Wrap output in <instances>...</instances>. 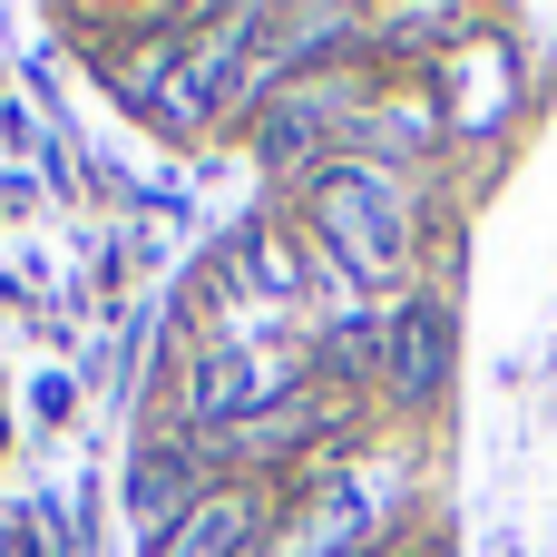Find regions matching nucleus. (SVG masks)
<instances>
[{
  "label": "nucleus",
  "instance_id": "20e7f679",
  "mask_svg": "<svg viewBox=\"0 0 557 557\" xmlns=\"http://www.w3.org/2000/svg\"><path fill=\"white\" fill-rule=\"evenodd\" d=\"M255 274H264V294H294V255L274 235H255Z\"/></svg>",
  "mask_w": 557,
  "mask_h": 557
},
{
  "label": "nucleus",
  "instance_id": "f03ea898",
  "mask_svg": "<svg viewBox=\"0 0 557 557\" xmlns=\"http://www.w3.org/2000/svg\"><path fill=\"white\" fill-rule=\"evenodd\" d=\"M245 539H255V499L245 490H206V499H186V519L166 529L157 557H235Z\"/></svg>",
  "mask_w": 557,
  "mask_h": 557
},
{
  "label": "nucleus",
  "instance_id": "f257e3e1",
  "mask_svg": "<svg viewBox=\"0 0 557 557\" xmlns=\"http://www.w3.org/2000/svg\"><path fill=\"white\" fill-rule=\"evenodd\" d=\"M313 225L333 235V255H343L352 274H392V264L411 255L401 186H392V176H372V166H343V176H323V206H313Z\"/></svg>",
  "mask_w": 557,
  "mask_h": 557
},
{
  "label": "nucleus",
  "instance_id": "7ed1b4c3",
  "mask_svg": "<svg viewBox=\"0 0 557 557\" xmlns=\"http://www.w3.org/2000/svg\"><path fill=\"white\" fill-rule=\"evenodd\" d=\"M382 362H392V382H401L411 401H431V392H441V372H450V323H441L431 304H411V313L392 323Z\"/></svg>",
  "mask_w": 557,
  "mask_h": 557
}]
</instances>
